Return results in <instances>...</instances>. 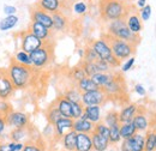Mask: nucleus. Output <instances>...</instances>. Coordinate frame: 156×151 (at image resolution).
<instances>
[{
  "label": "nucleus",
  "mask_w": 156,
  "mask_h": 151,
  "mask_svg": "<svg viewBox=\"0 0 156 151\" xmlns=\"http://www.w3.org/2000/svg\"><path fill=\"white\" fill-rule=\"evenodd\" d=\"M40 71L33 66H25L11 60L9 67L6 68V73L13 83L16 90H27L31 88L36 83V76Z\"/></svg>",
  "instance_id": "obj_1"
},
{
  "label": "nucleus",
  "mask_w": 156,
  "mask_h": 151,
  "mask_svg": "<svg viewBox=\"0 0 156 151\" xmlns=\"http://www.w3.org/2000/svg\"><path fill=\"white\" fill-rule=\"evenodd\" d=\"M132 10L133 6L129 1L98 0L100 17L106 23L115 19H125Z\"/></svg>",
  "instance_id": "obj_2"
},
{
  "label": "nucleus",
  "mask_w": 156,
  "mask_h": 151,
  "mask_svg": "<svg viewBox=\"0 0 156 151\" xmlns=\"http://www.w3.org/2000/svg\"><path fill=\"white\" fill-rule=\"evenodd\" d=\"M106 30H107L106 34H108L111 36H114L117 38H120V40H124V41H127V42H131L135 46H137L140 42L139 35L133 34L129 29L125 19H115V20L108 22Z\"/></svg>",
  "instance_id": "obj_3"
},
{
  "label": "nucleus",
  "mask_w": 156,
  "mask_h": 151,
  "mask_svg": "<svg viewBox=\"0 0 156 151\" xmlns=\"http://www.w3.org/2000/svg\"><path fill=\"white\" fill-rule=\"evenodd\" d=\"M31 65L34 68L42 71L43 68L48 67L54 59V44L48 41L43 46H41L36 51L30 53Z\"/></svg>",
  "instance_id": "obj_4"
},
{
  "label": "nucleus",
  "mask_w": 156,
  "mask_h": 151,
  "mask_svg": "<svg viewBox=\"0 0 156 151\" xmlns=\"http://www.w3.org/2000/svg\"><path fill=\"white\" fill-rule=\"evenodd\" d=\"M107 40V42L109 43L111 46V49L114 54V57L117 58L119 61H122V60H127L129 58L133 57L135 52H136V47L133 43L131 42H127V41H124V40H120L114 36H111L108 34H103V36Z\"/></svg>",
  "instance_id": "obj_5"
},
{
  "label": "nucleus",
  "mask_w": 156,
  "mask_h": 151,
  "mask_svg": "<svg viewBox=\"0 0 156 151\" xmlns=\"http://www.w3.org/2000/svg\"><path fill=\"white\" fill-rule=\"evenodd\" d=\"M89 44L93 47V49L98 54V59L108 62L113 68L119 67L120 61L114 57V54H113V52L111 49V46H109V43L107 42L106 38L101 37V38H96V40H93Z\"/></svg>",
  "instance_id": "obj_6"
},
{
  "label": "nucleus",
  "mask_w": 156,
  "mask_h": 151,
  "mask_svg": "<svg viewBox=\"0 0 156 151\" xmlns=\"http://www.w3.org/2000/svg\"><path fill=\"white\" fill-rule=\"evenodd\" d=\"M20 41V49H23L27 53H33L34 51H36L37 48H40L41 46H43L46 42H43L42 40H40L39 37H36L29 29L24 30L18 34Z\"/></svg>",
  "instance_id": "obj_7"
},
{
  "label": "nucleus",
  "mask_w": 156,
  "mask_h": 151,
  "mask_svg": "<svg viewBox=\"0 0 156 151\" xmlns=\"http://www.w3.org/2000/svg\"><path fill=\"white\" fill-rule=\"evenodd\" d=\"M102 90L105 91V94L107 95L108 100L109 98H119L124 94H126V84H125V80H124L122 76L120 73H117L114 79L109 84L103 86Z\"/></svg>",
  "instance_id": "obj_8"
},
{
  "label": "nucleus",
  "mask_w": 156,
  "mask_h": 151,
  "mask_svg": "<svg viewBox=\"0 0 156 151\" xmlns=\"http://www.w3.org/2000/svg\"><path fill=\"white\" fill-rule=\"evenodd\" d=\"M7 126L11 128H27L30 126L29 115L20 111H11L6 114Z\"/></svg>",
  "instance_id": "obj_9"
},
{
  "label": "nucleus",
  "mask_w": 156,
  "mask_h": 151,
  "mask_svg": "<svg viewBox=\"0 0 156 151\" xmlns=\"http://www.w3.org/2000/svg\"><path fill=\"white\" fill-rule=\"evenodd\" d=\"M107 101H108V97L102 89L88 91V93H82L80 102L83 103L84 107H87V106H102Z\"/></svg>",
  "instance_id": "obj_10"
},
{
  "label": "nucleus",
  "mask_w": 156,
  "mask_h": 151,
  "mask_svg": "<svg viewBox=\"0 0 156 151\" xmlns=\"http://www.w3.org/2000/svg\"><path fill=\"white\" fill-rule=\"evenodd\" d=\"M145 146V134L137 132L129 139H122L120 151H144Z\"/></svg>",
  "instance_id": "obj_11"
},
{
  "label": "nucleus",
  "mask_w": 156,
  "mask_h": 151,
  "mask_svg": "<svg viewBox=\"0 0 156 151\" xmlns=\"http://www.w3.org/2000/svg\"><path fill=\"white\" fill-rule=\"evenodd\" d=\"M30 18L31 22H36L40 23L49 29L53 30V18H52V15L46 12L44 10H42L39 5L35 2L33 6H30Z\"/></svg>",
  "instance_id": "obj_12"
},
{
  "label": "nucleus",
  "mask_w": 156,
  "mask_h": 151,
  "mask_svg": "<svg viewBox=\"0 0 156 151\" xmlns=\"http://www.w3.org/2000/svg\"><path fill=\"white\" fill-rule=\"evenodd\" d=\"M15 91L16 88L6 73V68H2L0 75V101H7L10 97H12Z\"/></svg>",
  "instance_id": "obj_13"
},
{
  "label": "nucleus",
  "mask_w": 156,
  "mask_h": 151,
  "mask_svg": "<svg viewBox=\"0 0 156 151\" xmlns=\"http://www.w3.org/2000/svg\"><path fill=\"white\" fill-rule=\"evenodd\" d=\"M36 4L46 12L53 15L57 12L65 13V1L64 0H37Z\"/></svg>",
  "instance_id": "obj_14"
},
{
  "label": "nucleus",
  "mask_w": 156,
  "mask_h": 151,
  "mask_svg": "<svg viewBox=\"0 0 156 151\" xmlns=\"http://www.w3.org/2000/svg\"><path fill=\"white\" fill-rule=\"evenodd\" d=\"M36 37H39L40 40H42L43 42H48L51 41L52 38V29L40 24V23H36V22H30L29 24V28H28Z\"/></svg>",
  "instance_id": "obj_15"
},
{
  "label": "nucleus",
  "mask_w": 156,
  "mask_h": 151,
  "mask_svg": "<svg viewBox=\"0 0 156 151\" xmlns=\"http://www.w3.org/2000/svg\"><path fill=\"white\" fill-rule=\"evenodd\" d=\"M139 111V107L136 103H129L126 106H124L121 108V111L119 112V121L120 124L124 122H131L133 120V118L136 116V114Z\"/></svg>",
  "instance_id": "obj_16"
},
{
  "label": "nucleus",
  "mask_w": 156,
  "mask_h": 151,
  "mask_svg": "<svg viewBox=\"0 0 156 151\" xmlns=\"http://www.w3.org/2000/svg\"><path fill=\"white\" fill-rule=\"evenodd\" d=\"M54 130H55V135L57 138L61 139L62 135L69 131L73 130V119L70 118H60L58 121L54 124Z\"/></svg>",
  "instance_id": "obj_17"
},
{
  "label": "nucleus",
  "mask_w": 156,
  "mask_h": 151,
  "mask_svg": "<svg viewBox=\"0 0 156 151\" xmlns=\"http://www.w3.org/2000/svg\"><path fill=\"white\" fill-rule=\"evenodd\" d=\"M53 18V30L57 33H64L69 29L70 20L64 12H57L52 15Z\"/></svg>",
  "instance_id": "obj_18"
},
{
  "label": "nucleus",
  "mask_w": 156,
  "mask_h": 151,
  "mask_svg": "<svg viewBox=\"0 0 156 151\" xmlns=\"http://www.w3.org/2000/svg\"><path fill=\"white\" fill-rule=\"evenodd\" d=\"M126 20V24H127V26H129V29L133 33V34H137V35H139V33L142 31V29H143V22H142V19L139 17V15L135 12V10H132L130 13H129V16L125 18Z\"/></svg>",
  "instance_id": "obj_19"
},
{
  "label": "nucleus",
  "mask_w": 156,
  "mask_h": 151,
  "mask_svg": "<svg viewBox=\"0 0 156 151\" xmlns=\"http://www.w3.org/2000/svg\"><path fill=\"white\" fill-rule=\"evenodd\" d=\"M9 139L20 143H27L31 140L33 138L30 137V126L27 128H12L9 133Z\"/></svg>",
  "instance_id": "obj_20"
},
{
  "label": "nucleus",
  "mask_w": 156,
  "mask_h": 151,
  "mask_svg": "<svg viewBox=\"0 0 156 151\" xmlns=\"http://www.w3.org/2000/svg\"><path fill=\"white\" fill-rule=\"evenodd\" d=\"M54 103H55L57 108L59 109L60 114H61L64 118L73 119V118H72V104H71V102H70L64 95L57 97V100L54 101Z\"/></svg>",
  "instance_id": "obj_21"
},
{
  "label": "nucleus",
  "mask_w": 156,
  "mask_h": 151,
  "mask_svg": "<svg viewBox=\"0 0 156 151\" xmlns=\"http://www.w3.org/2000/svg\"><path fill=\"white\" fill-rule=\"evenodd\" d=\"M80 118L88 119L93 124H98L100 121H102L101 106H87V107H84V113Z\"/></svg>",
  "instance_id": "obj_22"
},
{
  "label": "nucleus",
  "mask_w": 156,
  "mask_h": 151,
  "mask_svg": "<svg viewBox=\"0 0 156 151\" xmlns=\"http://www.w3.org/2000/svg\"><path fill=\"white\" fill-rule=\"evenodd\" d=\"M76 151H94L91 134H89V133H77Z\"/></svg>",
  "instance_id": "obj_23"
},
{
  "label": "nucleus",
  "mask_w": 156,
  "mask_h": 151,
  "mask_svg": "<svg viewBox=\"0 0 156 151\" xmlns=\"http://www.w3.org/2000/svg\"><path fill=\"white\" fill-rule=\"evenodd\" d=\"M115 75H117V72H113V71H111V72H98L94 76H91L90 78L93 79V82L100 89H102L103 86H106L107 84H109L114 79Z\"/></svg>",
  "instance_id": "obj_24"
},
{
  "label": "nucleus",
  "mask_w": 156,
  "mask_h": 151,
  "mask_svg": "<svg viewBox=\"0 0 156 151\" xmlns=\"http://www.w3.org/2000/svg\"><path fill=\"white\" fill-rule=\"evenodd\" d=\"M94 127H95V124H93L88 119L79 118V119L73 120V130L77 133H89V134H91L94 132Z\"/></svg>",
  "instance_id": "obj_25"
},
{
  "label": "nucleus",
  "mask_w": 156,
  "mask_h": 151,
  "mask_svg": "<svg viewBox=\"0 0 156 151\" xmlns=\"http://www.w3.org/2000/svg\"><path fill=\"white\" fill-rule=\"evenodd\" d=\"M62 148L66 151H76V144H77V132L75 130H71L65 133L61 138Z\"/></svg>",
  "instance_id": "obj_26"
},
{
  "label": "nucleus",
  "mask_w": 156,
  "mask_h": 151,
  "mask_svg": "<svg viewBox=\"0 0 156 151\" xmlns=\"http://www.w3.org/2000/svg\"><path fill=\"white\" fill-rule=\"evenodd\" d=\"M91 139H93V148H94V151H106L111 143H109V139L98 134V132H94L91 133Z\"/></svg>",
  "instance_id": "obj_27"
},
{
  "label": "nucleus",
  "mask_w": 156,
  "mask_h": 151,
  "mask_svg": "<svg viewBox=\"0 0 156 151\" xmlns=\"http://www.w3.org/2000/svg\"><path fill=\"white\" fill-rule=\"evenodd\" d=\"M132 122H133L135 126H136L137 132L145 133L149 130V120H148V116L145 115V113L140 112V109L138 111V113L136 114V116L133 118Z\"/></svg>",
  "instance_id": "obj_28"
},
{
  "label": "nucleus",
  "mask_w": 156,
  "mask_h": 151,
  "mask_svg": "<svg viewBox=\"0 0 156 151\" xmlns=\"http://www.w3.org/2000/svg\"><path fill=\"white\" fill-rule=\"evenodd\" d=\"M76 86L80 93H88V91H93V90H98L100 89L98 85L93 82V79L90 77H85L83 79H80L79 82L76 83Z\"/></svg>",
  "instance_id": "obj_29"
},
{
  "label": "nucleus",
  "mask_w": 156,
  "mask_h": 151,
  "mask_svg": "<svg viewBox=\"0 0 156 151\" xmlns=\"http://www.w3.org/2000/svg\"><path fill=\"white\" fill-rule=\"evenodd\" d=\"M136 133H137V128L132 121L131 122L120 124V135H121V139H129L132 135H135Z\"/></svg>",
  "instance_id": "obj_30"
},
{
  "label": "nucleus",
  "mask_w": 156,
  "mask_h": 151,
  "mask_svg": "<svg viewBox=\"0 0 156 151\" xmlns=\"http://www.w3.org/2000/svg\"><path fill=\"white\" fill-rule=\"evenodd\" d=\"M24 148V143L13 142V140H1L0 142V151H22Z\"/></svg>",
  "instance_id": "obj_31"
},
{
  "label": "nucleus",
  "mask_w": 156,
  "mask_h": 151,
  "mask_svg": "<svg viewBox=\"0 0 156 151\" xmlns=\"http://www.w3.org/2000/svg\"><path fill=\"white\" fill-rule=\"evenodd\" d=\"M20 18L13 15V16H6L5 18H2L0 20V30L1 31H9L11 29H13L17 24H18Z\"/></svg>",
  "instance_id": "obj_32"
},
{
  "label": "nucleus",
  "mask_w": 156,
  "mask_h": 151,
  "mask_svg": "<svg viewBox=\"0 0 156 151\" xmlns=\"http://www.w3.org/2000/svg\"><path fill=\"white\" fill-rule=\"evenodd\" d=\"M60 118H62V115L60 114L59 109L57 108V106H55V103L53 102V103L47 108V111H46V119H47L48 124L54 125Z\"/></svg>",
  "instance_id": "obj_33"
},
{
  "label": "nucleus",
  "mask_w": 156,
  "mask_h": 151,
  "mask_svg": "<svg viewBox=\"0 0 156 151\" xmlns=\"http://www.w3.org/2000/svg\"><path fill=\"white\" fill-rule=\"evenodd\" d=\"M22 151H46V148H44L43 140L37 138V139H31L24 143V148Z\"/></svg>",
  "instance_id": "obj_34"
},
{
  "label": "nucleus",
  "mask_w": 156,
  "mask_h": 151,
  "mask_svg": "<svg viewBox=\"0 0 156 151\" xmlns=\"http://www.w3.org/2000/svg\"><path fill=\"white\" fill-rule=\"evenodd\" d=\"M12 60H15L16 62H18L20 65H25V66H33L31 65V58L30 54L24 52L23 49H20L18 52H16V54L13 55Z\"/></svg>",
  "instance_id": "obj_35"
},
{
  "label": "nucleus",
  "mask_w": 156,
  "mask_h": 151,
  "mask_svg": "<svg viewBox=\"0 0 156 151\" xmlns=\"http://www.w3.org/2000/svg\"><path fill=\"white\" fill-rule=\"evenodd\" d=\"M109 143L111 144H118L119 142H121V135H120V124L113 125L109 127Z\"/></svg>",
  "instance_id": "obj_36"
},
{
  "label": "nucleus",
  "mask_w": 156,
  "mask_h": 151,
  "mask_svg": "<svg viewBox=\"0 0 156 151\" xmlns=\"http://www.w3.org/2000/svg\"><path fill=\"white\" fill-rule=\"evenodd\" d=\"M64 96H65L70 102H80V100H82V93L78 90L77 86H73V88L67 89V90L64 93Z\"/></svg>",
  "instance_id": "obj_37"
},
{
  "label": "nucleus",
  "mask_w": 156,
  "mask_h": 151,
  "mask_svg": "<svg viewBox=\"0 0 156 151\" xmlns=\"http://www.w3.org/2000/svg\"><path fill=\"white\" fill-rule=\"evenodd\" d=\"M103 122L108 127H111L113 125H117V124H120V121H119V113H118L117 111H109L108 113L105 115Z\"/></svg>",
  "instance_id": "obj_38"
},
{
  "label": "nucleus",
  "mask_w": 156,
  "mask_h": 151,
  "mask_svg": "<svg viewBox=\"0 0 156 151\" xmlns=\"http://www.w3.org/2000/svg\"><path fill=\"white\" fill-rule=\"evenodd\" d=\"M80 66L83 67V70H84V72H85L87 77H91V76H94L95 73H98V66H96V61H95V62H89V61H84V60H82Z\"/></svg>",
  "instance_id": "obj_39"
},
{
  "label": "nucleus",
  "mask_w": 156,
  "mask_h": 151,
  "mask_svg": "<svg viewBox=\"0 0 156 151\" xmlns=\"http://www.w3.org/2000/svg\"><path fill=\"white\" fill-rule=\"evenodd\" d=\"M145 134V146L144 151H155V132L154 131H147Z\"/></svg>",
  "instance_id": "obj_40"
},
{
  "label": "nucleus",
  "mask_w": 156,
  "mask_h": 151,
  "mask_svg": "<svg viewBox=\"0 0 156 151\" xmlns=\"http://www.w3.org/2000/svg\"><path fill=\"white\" fill-rule=\"evenodd\" d=\"M70 78L72 79V80H75L76 83L79 82L80 79H83V78H85L87 75H85V72H84V70H83V67L79 65V66H76V67H73V68H71V71H70Z\"/></svg>",
  "instance_id": "obj_41"
},
{
  "label": "nucleus",
  "mask_w": 156,
  "mask_h": 151,
  "mask_svg": "<svg viewBox=\"0 0 156 151\" xmlns=\"http://www.w3.org/2000/svg\"><path fill=\"white\" fill-rule=\"evenodd\" d=\"M84 61H89V62H95L98 60V54L95 53V51L93 49V47L90 44H88L85 48H84V58H83Z\"/></svg>",
  "instance_id": "obj_42"
},
{
  "label": "nucleus",
  "mask_w": 156,
  "mask_h": 151,
  "mask_svg": "<svg viewBox=\"0 0 156 151\" xmlns=\"http://www.w3.org/2000/svg\"><path fill=\"white\" fill-rule=\"evenodd\" d=\"M72 11H73L76 15L83 16V15H85V13L88 12V5H87L85 1H82V0L76 1V2H73V5H72Z\"/></svg>",
  "instance_id": "obj_43"
},
{
  "label": "nucleus",
  "mask_w": 156,
  "mask_h": 151,
  "mask_svg": "<svg viewBox=\"0 0 156 151\" xmlns=\"http://www.w3.org/2000/svg\"><path fill=\"white\" fill-rule=\"evenodd\" d=\"M72 104V118L73 120L79 119L84 113V106L82 102H71Z\"/></svg>",
  "instance_id": "obj_44"
},
{
  "label": "nucleus",
  "mask_w": 156,
  "mask_h": 151,
  "mask_svg": "<svg viewBox=\"0 0 156 151\" xmlns=\"http://www.w3.org/2000/svg\"><path fill=\"white\" fill-rule=\"evenodd\" d=\"M94 131L98 132V134L108 138L109 137V127L103 122V121H100L98 124H95V127H94Z\"/></svg>",
  "instance_id": "obj_45"
},
{
  "label": "nucleus",
  "mask_w": 156,
  "mask_h": 151,
  "mask_svg": "<svg viewBox=\"0 0 156 151\" xmlns=\"http://www.w3.org/2000/svg\"><path fill=\"white\" fill-rule=\"evenodd\" d=\"M151 6L150 5H145L144 7H142V9H139V12H138V15H139V17L142 19V22H147V20H149L150 17H151Z\"/></svg>",
  "instance_id": "obj_46"
},
{
  "label": "nucleus",
  "mask_w": 156,
  "mask_h": 151,
  "mask_svg": "<svg viewBox=\"0 0 156 151\" xmlns=\"http://www.w3.org/2000/svg\"><path fill=\"white\" fill-rule=\"evenodd\" d=\"M96 66H98V72H111L112 68H113L108 62H106V61H103L101 59H98L96 61Z\"/></svg>",
  "instance_id": "obj_47"
},
{
  "label": "nucleus",
  "mask_w": 156,
  "mask_h": 151,
  "mask_svg": "<svg viewBox=\"0 0 156 151\" xmlns=\"http://www.w3.org/2000/svg\"><path fill=\"white\" fill-rule=\"evenodd\" d=\"M135 62H136L135 57H131V58H129L127 60H125V62L121 65V72H127V71H130V70L133 67Z\"/></svg>",
  "instance_id": "obj_48"
},
{
  "label": "nucleus",
  "mask_w": 156,
  "mask_h": 151,
  "mask_svg": "<svg viewBox=\"0 0 156 151\" xmlns=\"http://www.w3.org/2000/svg\"><path fill=\"white\" fill-rule=\"evenodd\" d=\"M7 127V122H6V114L0 113V142L4 139V132Z\"/></svg>",
  "instance_id": "obj_49"
},
{
  "label": "nucleus",
  "mask_w": 156,
  "mask_h": 151,
  "mask_svg": "<svg viewBox=\"0 0 156 151\" xmlns=\"http://www.w3.org/2000/svg\"><path fill=\"white\" fill-rule=\"evenodd\" d=\"M43 137H54L55 135V130H54V125H52V124H47V126L43 128Z\"/></svg>",
  "instance_id": "obj_50"
},
{
  "label": "nucleus",
  "mask_w": 156,
  "mask_h": 151,
  "mask_svg": "<svg viewBox=\"0 0 156 151\" xmlns=\"http://www.w3.org/2000/svg\"><path fill=\"white\" fill-rule=\"evenodd\" d=\"M12 111V106L7 101H0V113L7 114Z\"/></svg>",
  "instance_id": "obj_51"
},
{
  "label": "nucleus",
  "mask_w": 156,
  "mask_h": 151,
  "mask_svg": "<svg viewBox=\"0 0 156 151\" xmlns=\"http://www.w3.org/2000/svg\"><path fill=\"white\" fill-rule=\"evenodd\" d=\"M2 11H4V13L6 16H13V15L17 13V9L15 6H12V5H5Z\"/></svg>",
  "instance_id": "obj_52"
},
{
  "label": "nucleus",
  "mask_w": 156,
  "mask_h": 151,
  "mask_svg": "<svg viewBox=\"0 0 156 151\" xmlns=\"http://www.w3.org/2000/svg\"><path fill=\"white\" fill-rule=\"evenodd\" d=\"M135 93L138 96H142V97H144L147 95V91H145V89H144V86L142 84H136L135 85Z\"/></svg>",
  "instance_id": "obj_53"
},
{
  "label": "nucleus",
  "mask_w": 156,
  "mask_h": 151,
  "mask_svg": "<svg viewBox=\"0 0 156 151\" xmlns=\"http://www.w3.org/2000/svg\"><path fill=\"white\" fill-rule=\"evenodd\" d=\"M145 5H147V0H138V1H137V6H138L139 9L144 7Z\"/></svg>",
  "instance_id": "obj_54"
},
{
  "label": "nucleus",
  "mask_w": 156,
  "mask_h": 151,
  "mask_svg": "<svg viewBox=\"0 0 156 151\" xmlns=\"http://www.w3.org/2000/svg\"><path fill=\"white\" fill-rule=\"evenodd\" d=\"M78 54H79L80 59H83V58H84V49H79V51H78Z\"/></svg>",
  "instance_id": "obj_55"
},
{
  "label": "nucleus",
  "mask_w": 156,
  "mask_h": 151,
  "mask_svg": "<svg viewBox=\"0 0 156 151\" xmlns=\"http://www.w3.org/2000/svg\"><path fill=\"white\" fill-rule=\"evenodd\" d=\"M154 132H155V151H156V130L154 131Z\"/></svg>",
  "instance_id": "obj_56"
},
{
  "label": "nucleus",
  "mask_w": 156,
  "mask_h": 151,
  "mask_svg": "<svg viewBox=\"0 0 156 151\" xmlns=\"http://www.w3.org/2000/svg\"><path fill=\"white\" fill-rule=\"evenodd\" d=\"M118 1H131V0H118Z\"/></svg>",
  "instance_id": "obj_57"
},
{
  "label": "nucleus",
  "mask_w": 156,
  "mask_h": 151,
  "mask_svg": "<svg viewBox=\"0 0 156 151\" xmlns=\"http://www.w3.org/2000/svg\"><path fill=\"white\" fill-rule=\"evenodd\" d=\"M1 72H2V68H0V75H1Z\"/></svg>",
  "instance_id": "obj_58"
},
{
  "label": "nucleus",
  "mask_w": 156,
  "mask_h": 151,
  "mask_svg": "<svg viewBox=\"0 0 156 151\" xmlns=\"http://www.w3.org/2000/svg\"><path fill=\"white\" fill-rule=\"evenodd\" d=\"M131 1H132V0H131Z\"/></svg>",
  "instance_id": "obj_59"
}]
</instances>
